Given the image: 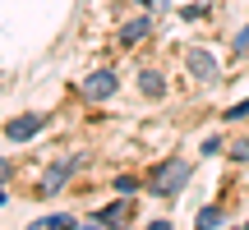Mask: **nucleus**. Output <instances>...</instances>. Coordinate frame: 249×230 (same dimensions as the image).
I'll list each match as a JSON object with an SVG mask.
<instances>
[{"label": "nucleus", "instance_id": "4", "mask_svg": "<svg viewBox=\"0 0 249 230\" xmlns=\"http://www.w3.org/2000/svg\"><path fill=\"white\" fill-rule=\"evenodd\" d=\"M37 129H42V115H14V120L5 124V133L14 143H28V138H37Z\"/></svg>", "mask_w": 249, "mask_h": 230}, {"label": "nucleus", "instance_id": "15", "mask_svg": "<svg viewBox=\"0 0 249 230\" xmlns=\"http://www.w3.org/2000/svg\"><path fill=\"white\" fill-rule=\"evenodd\" d=\"M148 230H171V221H152V226H148Z\"/></svg>", "mask_w": 249, "mask_h": 230}, {"label": "nucleus", "instance_id": "12", "mask_svg": "<svg viewBox=\"0 0 249 230\" xmlns=\"http://www.w3.org/2000/svg\"><path fill=\"white\" fill-rule=\"evenodd\" d=\"M245 115H249V97L240 101V106H231V111H226V120H245Z\"/></svg>", "mask_w": 249, "mask_h": 230}, {"label": "nucleus", "instance_id": "10", "mask_svg": "<svg viewBox=\"0 0 249 230\" xmlns=\"http://www.w3.org/2000/svg\"><path fill=\"white\" fill-rule=\"evenodd\" d=\"M217 226H222V207H203L194 216V230H217Z\"/></svg>", "mask_w": 249, "mask_h": 230}, {"label": "nucleus", "instance_id": "14", "mask_svg": "<svg viewBox=\"0 0 249 230\" xmlns=\"http://www.w3.org/2000/svg\"><path fill=\"white\" fill-rule=\"evenodd\" d=\"M231 157H235V161H249V138H245V143H235V148H231Z\"/></svg>", "mask_w": 249, "mask_h": 230}, {"label": "nucleus", "instance_id": "8", "mask_svg": "<svg viewBox=\"0 0 249 230\" xmlns=\"http://www.w3.org/2000/svg\"><path fill=\"white\" fill-rule=\"evenodd\" d=\"M148 28H152V18H148V14H139V18H129V23L120 28V42H124V46H134V42H143V37H148Z\"/></svg>", "mask_w": 249, "mask_h": 230}, {"label": "nucleus", "instance_id": "5", "mask_svg": "<svg viewBox=\"0 0 249 230\" xmlns=\"http://www.w3.org/2000/svg\"><path fill=\"white\" fill-rule=\"evenodd\" d=\"M74 170H79V161H55V166H51V170H46V180H42V198H51V194H55V189H60V184H65V180H70V175H74Z\"/></svg>", "mask_w": 249, "mask_h": 230}, {"label": "nucleus", "instance_id": "11", "mask_svg": "<svg viewBox=\"0 0 249 230\" xmlns=\"http://www.w3.org/2000/svg\"><path fill=\"white\" fill-rule=\"evenodd\" d=\"M235 51L249 55V28H240V33H235Z\"/></svg>", "mask_w": 249, "mask_h": 230}, {"label": "nucleus", "instance_id": "17", "mask_svg": "<svg viewBox=\"0 0 249 230\" xmlns=\"http://www.w3.org/2000/svg\"><path fill=\"white\" fill-rule=\"evenodd\" d=\"M0 207H5V189H0Z\"/></svg>", "mask_w": 249, "mask_h": 230}, {"label": "nucleus", "instance_id": "13", "mask_svg": "<svg viewBox=\"0 0 249 230\" xmlns=\"http://www.w3.org/2000/svg\"><path fill=\"white\" fill-rule=\"evenodd\" d=\"M222 152V138H203V157H217Z\"/></svg>", "mask_w": 249, "mask_h": 230}, {"label": "nucleus", "instance_id": "9", "mask_svg": "<svg viewBox=\"0 0 249 230\" xmlns=\"http://www.w3.org/2000/svg\"><path fill=\"white\" fill-rule=\"evenodd\" d=\"M79 221L74 216H65V212H51V216H42V221H33L28 230H74Z\"/></svg>", "mask_w": 249, "mask_h": 230}, {"label": "nucleus", "instance_id": "18", "mask_svg": "<svg viewBox=\"0 0 249 230\" xmlns=\"http://www.w3.org/2000/svg\"><path fill=\"white\" fill-rule=\"evenodd\" d=\"M245 230H249V221H245Z\"/></svg>", "mask_w": 249, "mask_h": 230}, {"label": "nucleus", "instance_id": "16", "mask_svg": "<svg viewBox=\"0 0 249 230\" xmlns=\"http://www.w3.org/2000/svg\"><path fill=\"white\" fill-rule=\"evenodd\" d=\"M5 175H9V166H5V161H0V180H5Z\"/></svg>", "mask_w": 249, "mask_h": 230}, {"label": "nucleus", "instance_id": "1", "mask_svg": "<svg viewBox=\"0 0 249 230\" xmlns=\"http://www.w3.org/2000/svg\"><path fill=\"white\" fill-rule=\"evenodd\" d=\"M189 175H194V166H189V161H176V157L161 161V166L152 170V194H157V198H176L180 189L189 184Z\"/></svg>", "mask_w": 249, "mask_h": 230}, {"label": "nucleus", "instance_id": "7", "mask_svg": "<svg viewBox=\"0 0 249 230\" xmlns=\"http://www.w3.org/2000/svg\"><path fill=\"white\" fill-rule=\"evenodd\" d=\"M139 88H143V97H148V101H161V97H166V79H161L157 69H143L139 74Z\"/></svg>", "mask_w": 249, "mask_h": 230}, {"label": "nucleus", "instance_id": "6", "mask_svg": "<svg viewBox=\"0 0 249 230\" xmlns=\"http://www.w3.org/2000/svg\"><path fill=\"white\" fill-rule=\"evenodd\" d=\"M124 216H129V198H116L111 207H102V212H97V221L107 226V230H124Z\"/></svg>", "mask_w": 249, "mask_h": 230}, {"label": "nucleus", "instance_id": "2", "mask_svg": "<svg viewBox=\"0 0 249 230\" xmlns=\"http://www.w3.org/2000/svg\"><path fill=\"white\" fill-rule=\"evenodd\" d=\"M83 92H88L92 101H107V97H116V74H111V69H97V74H88V79H83Z\"/></svg>", "mask_w": 249, "mask_h": 230}, {"label": "nucleus", "instance_id": "3", "mask_svg": "<svg viewBox=\"0 0 249 230\" xmlns=\"http://www.w3.org/2000/svg\"><path fill=\"white\" fill-rule=\"evenodd\" d=\"M185 65H189V74L198 83H217V60L208 51H185Z\"/></svg>", "mask_w": 249, "mask_h": 230}]
</instances>
